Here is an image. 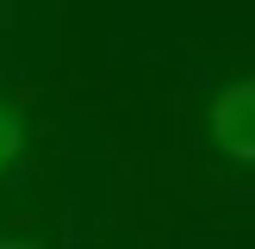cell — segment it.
<instances>
[{"instance_id": "7a4b0ae2", "label": "cell", "mask_w": 255, "mask_h": 249, "mask_svg": "<svg viewBox=\"0 0 255 249\" xmlns=\"http://www.w3.org/2000/svg\"><path fill=\"white\" fill-rule=\"evenodd\" d=\"M19 143H25V137H19V119H12V112L0 106V174H6L12 162H19Z\"/></svg>"}, {"instance_id": "6da1fadb", "label": "cell", "mask_w": 255, "mask_h": 249, "mask_svg": "<svg viewBox=\"0 0 255 249\" xmlns=\"http://www.w3.org/2000/svg\"><path fill=\"white\" fill-rule=\"evenodd\" d=\"M249 106H255V87H249V81H231L218 100H212V137H218V143H224V156H237V162H249V156H255Z\"/></svg>"}]
</instances>
